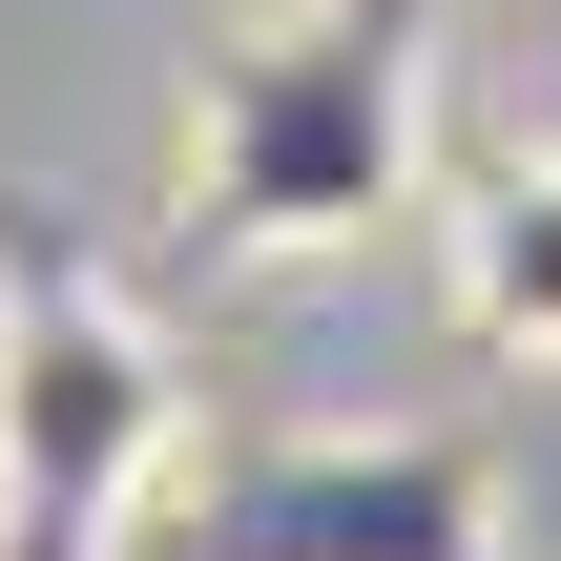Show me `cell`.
I'll use <instances>...</instances> for the list:
<instances>
[{
  "instance_id": "obj_4",
  "label": "cell",
  "mask_w": 561,
  "mask_h": 561,
  "mask_svg": "<svg viewBox=\"0 0 561 561\" xmlns=\"http://www.w3.org/2000/svg\"><path fill=\"white\" fill-rule=\"evenodd\" d=\"M458 333L520 354V375H561V146H520V167L458 208Z\"/></svg>"
},
{
  "instance_id": "obj_2",
  "label": "cell",
  "mask_w": 561,
  "mask_h": 561,
  "mask_svg": "<svg viewBox=\"0 0 561 561\" xmlns=\"http://www.w3.org/2000/svg\"><path fill=\"white\" fill-rule=\"evenodd\" d=\"M187 479V375L104 271H0V561H125Z\"/></svg>"
},
{
  "instance_id": "obj_3",
  "label": "cell",
  "mask_w": 561,
  "mask_h": 561,
  "mask_svg": "<svg viewBox=\"0 0 561 561\" xmlns=\"http://www.w3.org/2000/svg\"><path fill=\"white\" fill-rule=\"evenodd\" d=\"M187 561H500V458L479 437H291L208 479Z\"/></svg>"
},
{
  "instance_id": "obj_1",
  "label": "cell",
  "mask_w": 561,
  "mask_h": 561,
  "mask_svg": "<svg viewBox=\"0 0 561 561\" xmlns=\"http://www.w3.org/2000/svg\"><path fill=\"white\" fill-rule=\"evenodd\" d=\"M437 167V42L396 0L354 21H250L187 62V229L250 250V271H312V250H375Z\"/></svg>"
}]
</instances>
